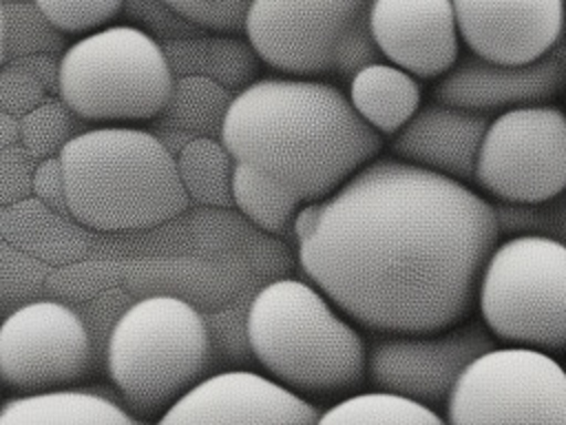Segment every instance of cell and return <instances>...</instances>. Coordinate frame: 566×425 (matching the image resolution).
I'll return each instance as SVG.
<instances>
[{
  "mask_svg": "<svg viewBox=\"0 0 566 425\" xmlns=\"http://www.w3.org/2000/svg\"><path fill=\"white\" fill-rule=\"evenodd\" d=\"M307 279L376 334H424L467 321L500 243L493 201L394 155L376 157L294 219Z\"/></svg>",
  "mask_w": 566,
  "mask_h": 425,
  "instance_id": "6da1fadb",
  "label": "cell"
},
{
  "mask_svg": "<svg viewBox=\"0 0 566 425\" xmlns=\"http://www.w3.org/2000/svg\"><path fill=\"white\" fill-rule=\"evenodd\" d=\"M221 142L234 162L283 182L301 204L336 193L376 159L385 137L321 77L274 75L239 89L223 115Z\"/></svg>",
  "mask_w": 566,
  "mask_h": 425,
  "instance_id": "7a4b0ae2",
  "label": "cell"
},
{
  "mask_svg": "<svg viewBox=\"0 0 566 425\" xmlns=\"http://www.w3.org/2000/svg\"><path fill=\"white\" fill-rule=\"evenodd\" d=\"M60 159L69 215L88 228L144 230L188 206L177 159L150 131L97 126L73 135Z\"/></svg>",
  "mask_w": 566,
  "mask_h": 425,
  "instance_id": "3957f363",
  "label": "cell"
},
{
  "mask_svg": "<svg viewBox=\"0 0 566 425\" xmlns=\"http://www.w3.org/2000/svg\"><path fill=\"white\" fill-rule=\"evenodd\" d=\"M245 339L265 376L301 396H334L367 381V345L310 281L276 279L250 301Z\"/></svg>",
  "mask_w": 566,
  "mask_h": 425,
  "instance_id": "277c9868",
  "label": "cell"
},
{
  "mask_svg": "<svg viewBox=\"0 0 566 425\" xmlns=\"http://www.w3.org/2000/svg\"><path fill=\"white\" fill-rule=\"evenodd\" d=\"M208 352L203 317L179 297L153 294L115 321L106 372L119 403L137 418L155 421L203 379Z\"/></svg>",
  "mask_w": 566,
  "mask_h": 425,
  "instance_id": "5b68a950",
  "label": "cell"
},
{
  "mask_svg": "<svg viewBox=\"0 0 566 425\" xmlns=\"http://www.w3.org/2000/svg\"><path fill=\"white\" fill-rule=\"evenodd\" d=\"M175 73L157 38L135 24H106L64 49L57 95L93 122H144L164 113Z\"/></svg>",
  "mask_w": 566,
  "mask_h": 425,
  "instance_id": "8992f818",
  "label": "cell"
},
{
  "mask_svg": "<svg viewBox=\"0 0 566 425\" xmlns=\"http://www.w3.org/2000/svg\"><path fill=\"white\" fill-rule=\"evenodd\" d=\"M478 312L502 345L566 354V246L544 235L500 239L480 277Z\"/></svg>",
  "mask_w": 566,
  "mask_h": 425,
  "instance_id": "52a82bcc",
  "label": "cell"
},
{
  "mask_svg": "<svg viewBox=\"0 0 566 425\" xmlns=\"http://www.w3.org/2000/svg\"><path fill=\"white\" fill-rule=\"evenodd\" d=\"M371 0H252L243 35L256 55L283 75L349 82L382 60L371 29Z\"/></svg>",
  "mask_w": 566,
  "mask_h": 425,
  "instance_id": "ba28073f",
  "label": "cell"
},
{
  "mask_svg": "<svg viewBox=\"0 0 566 425\" xmlns=\"http://www.w3.org/2000/svg\"><path fill=\"white\" fill-rule=\"evenodd\" d=\"M447 425H566V372L557 356L495 345L478 356L444 403Z\"/></svg>",
  "mask_w": 566,
  "mask_h": 425,
  "instance_id": "9c48e42d",
  "label": "cell"
},
{
  "mask_svg": "<svg viewBox=\"0 0 566 425\" xmlns=\"http://www.w3.org/2000/svg\"><path fill=\"white\" fill-rule=\"evenodd\" d=\"M473 184L491 201L544 204L566 188V111L533 104L493 115Z\"/></svg>",
  "mask_w": 566,
  "mask_h": 425,
  "instance_id": "30bf717a",
  "label": "cell"
},
{
  "mask_svg": "<svg viewBox=\"0 0 566 425\" xmlns=\"http://www.w3.org/2000/svg\"><path fill=\"white\" fill-rule=\"evenodd\" d=\"M500 345L482 319H467L424 334H376L367 345V381L378 392L438 407L460 374Z\"/></svg>",
  "mask_w": 566,
  "mask_h": 425,
  "instance_id": "8fae6325",
  "label": "cell"
},
{
  "mask_svg": "<svg viewBox=\"0 0 566 425\" xmlns=\"http://www.w3.org/2000/svg\"><path fill=\"white\" fill-rule=\"evenodd\" d=\"M91 367V336L64 303L31 301L0 323V383L24 394L64 390Z\"/></svg>",
  "mask_w": 566,
  "mask_h": 425,
  "instance_id": "7c38bea8",
  "label": "cell"
},
{
  "mask_svg": "<svg viewBox=\"0 0 566 425\" xmlns=\"http://www.w3.org/2000/svg\"><path fill=\"white\" fill-rule=\"evenodd\" d=\"M321 410L265 374L226 370L201 379L148 425H316Z\"/></svg>",
  "mask_w": 566,
  "mask_h": 425,
  "instance_id": "4fadbf2b",
  "label": "cell"
},
{
  "mask_svg": "<svg viewBox=\"0 0 566 425\" xmlns=\"http://www.w3.org/2000/svg\"><path fill=\"white\" fill-rule=\"evenodd\" d=\"M564 91L566 38L526 64H497L473 53L460 55L455 66L436 82L431 100L493 117L520 106L551 104Z\"/></svg>",
  "mask_w": 566,
  "mask_h": 425,
  "instance_id": "5bb4252c",
  "label": "cell"
},
{
  "mask_svg": "<svg viewBox=\"0 0 566 425\" xmlns=\"http://www.w3.org/2000/svg\"><path fill=\"white\" fill-rule=\"evenodd\" d=\"M460 40L489 62L526 64L557 46L566 0H453Z\"/></svg>",
  "mask_w": 566,
  "mask_h": 425,
  "instance_id": "9a60e30c",
  "label": "cell"
},
{
  "mask_svg": "<svg viewBox=\"0 0 566 425\" xmlns=\"http://www.w3.org/2000/svg\"><path fill=\"white\" fill-rule=\"evenodd\" d=\"M369 29L382 60L418 80H440L460 60L453 0H371Z\"/></svg>",
  "mask_w": 566,
  "mask_h": 425,
  "instance_id": "2e32d148",
  "label": "cell"
},
{
  "mask_svg": "<svg viewBox=\"0 0 566 425\" xmlns=\"http://www.w3.org/2000/svg\"><path fill=\"white\" fill-rule=\"evenodd\" d=\"M489 122L491 115L431 100L389 137V155L471 186Z\"/></svg>",
  "mask_w": 566,
  "mask_h": 425,
  "instance_id": "e0dca14e",
  "label": "cell"
},
{
  "mask_svg": "<svg viewBox=\"0 0 566 425\" xmlns=\"http://www.w3.org/2000/svg\"><path fill=\"white\" fill-rule=\"evenodd\" d=\"M354 111L382 137H394L422 106V84L409 71L378 60L347 82Z\"/></svg>",
  "mask_w": 566,
  "mask_h": 425,
  "instance_id": "ac0fdd59",
  "label": "cell"
},
{
  "mask_svg": "<svg viewBox=\"0 0 566 425\" xmlns=\"http://www.w3.org/2000/svg\"><path fill=\"white\" fill-rule=\"evenodd\" d=\"M0 425H148L122 403L91 390H51L9 398Z\"/></svg>",
  "mask_w": 566,
  "mask_h": 425,
  "instance_id": "d6986e66",
  "label": "cell"
},
{
  "mask_svg": "<svg viewBox=\"0 0 566 425\" xmlns=\"http://www.w3.org/2000/svg\"><path fill=\"white\" fill-rule=\"evenodd\" d=\"M239 33H190L161 42L168 64L177 77L201 75L230 89H243L254 82L259 55Z\"/></svg>",
  "mask_w": 566,
  "mask_h": 425,
  "instance_id": "ffe728a7",
  "label": "cell"
},
{
  "mask_svg": "<svg viewBox=\"0 0 566 425\" xmlns=\"http://www.w3.org/2000/svg\"><path fill=\"white\" fill-rule=\"evenodd\" d=\"M230 193L232 204L252 224L274 235H281L294 226L296 212L303 206L296 193L283 182L243 162H234Z\"/></svg>",
  "mask_w": 566,
  "mask_h": 425,
  "instance_id": "44dd1931",
  "label": "cell"
},
{
  "mask_svg": "<svg viewBox=\"0 0 566 425\" xmlns=\"http://www.w3.org/2000/svg\"><path fill=\"white\" fill-rule=\"evenodd\" d=\"M175 159L188 199L212 206L232 204L230 184L234 157L228 153L221 139L208 135L192 137Z\"/></svg>",
  "mask_w": 566,
  "mask_h": 425,
  "instance_id": "7402d4cb",
  "label": "cell"
},
{
  "mask_svg": "<svg viewBox=\"0 0 566 425\" xmlns=\"http://www.w3.org/2000/svg\"><path fill=\"white\" fill-rule=\"evenodd\" d=\"M316 425H447L429 405L389 392H354L325 412Z\"/></svg>",
  "mask_w": 566,
  "mask_h": 425,
  "instance_id": "603a6c76",
  "label": "cell"
},
{
  "mask_svg": "<svg viewBox=\"0 0 566 425\" xmlns=\"http://www.w3.org/2000/svg\"><path fill=\"white\" fill-rule=\"evenodd\" d=\"M7 51L9 60H20L29 55H53L64 53V33L55 29L33 0L7 2Z\"/></svg>",
  "mask_w": 566,
  "mask_h": 425,
  "instance_id": "cb8c5ba5",
  "label": "cell"
},
{
  "mask_svg": "<svg viewBox=\"0 0 566 425\" xmlns=\"http://www.w3.org/2000/svg\"><path fill=\"white\" fill-rule=\"evenodd\" d=\"M71 108L55 97H44L18 120L20 142L27 155L40 159L60 155L71 135Z\"/></svg>",
  "mask_w": 566,
  "mask_h": 425,
  "instance_id": "d4e9b609",
  "label": "cell"
},
{
  "mask_svg": "<svg viewBox=\"0 0 566 425\" xmlns=\"http://www.w3.org/2000/svg\"><path fill=\"white\" fill-rule=\"evenodd\" d=\"M500 237H517V235H544L566 246V188L535 206L526 204H502L493 201Z\"/></svg>",
  "mask_w": 566,
  "mask_h": 425,
  "instance_id": "484cf974",
  "label": "cell"
},
{
  "mask_svg": "<svg viewBox=\"0 0 566 425\" xmlns=\"http://www.w3.org/2000/svg\"><path fill=\"white\" fill-rule=\"evenodd\" d=\"M230 91L214 80L201 75H181L175 77L172 95L168 100L166 111H175L177 117L188 124H223V115L230 106Z\"/></svg>",
  "mask_w": 566,
  "mask_h": 425,
  "instance_id": "4316f807",
  "label": "cell"
},
{
  "mask_svg": "<svg viewBox=\"0 0 566 425\" xmlns=\"http://www.w3.org/2000/svg\"><path fill=\"white\" fill-rule=\"evenodd\" d=\"M42 15L62 33L97 31L124 9V0H33Z\"/></svg>",
  "mask_w": 566,
  "mask_h": 425,
  "instance_id": "83f0119b",
  "label": "cell"
},
{
  "mask_svg": "<svg viewBox=\"0 0 566 425\" xmlns=\"http://www.w3.org/2000/svg\"><path fill=\"white\" fill-rule=\"evenodd\" d=\"M197 31L243 33L252 0H164Z\"/></svg>",
  "mask_w": 566,
  "mask_h": 425,
  "instance_id": "f1b7e54d",
  "label": "cell"
},
{
  "mask_svg": "<svg viewBox=\"0 0 566 425\" xmlns=\"http://www.w3.org/2000/svg\"><path fill=\"white\" fill-rule=\"evenodd\" d=\"M46 97V86L20 62L0 66V111L22 117Z\"/></svg>",
  "mask_w": 566,
  "mask_h": 425,
  "instance_id": "f546056e",
  "label": "cell"
},
{
  "mask_svg": "<svg viewBox=\"0 0 566 425\" xmlns=\"http://www.w3.org/2000/svg\"><path fill=\"white\" fill-rule=\"evenodd\" d=\"M130 20L135 18V27L148 31L159 42L190 35L197 29L181 20L164 0H124V9Z\"/></svg>",
  "mask_w": 566,
  "mask_h": 425,
  "instance_id": "4dcf8cb0",
  "label": "cell"
},
{
  "mask_svg": "<svg viewBox=\"0 0 566 425\" xmlns=\"http://www.w3.org/2000/svg\"><path fill=\"white\" fill-rule=\"evenodd\" d=\"M31 188L44 206L53 208L55 212H69L66 182H64V168H62L60 155L38 162L31 175Z\"/></svg>",
  "mask_w": 566,
  "mask_h": 425,
  "instance_id": "1f68e13d",
  "label": "cell"
},
{
  "mask_svg": "<svg viewBox=\"0 0 566 425\" xmlns=\"http://www.w3.org/2000/svg\"><path fill=\"white\" fill-rule=\"evenodd\" d=\"M15 139H20L18 117L9 115L7 111H0V151L11 146Z\"/></svg>",
  "mask_w": 566,
  "mask_h": 425,
  "instance_id": "d6a6232c",
  "label": "cell"
},
{
  "mask_svg": "<svg viewBox=\"0 0 566 425\" xmlns=\"http://www.w3.org/2000/svg\"><path fill=\"white\" fill-rule=\"evenodd\" d=\"M9 62V51H7V9L4 2L0 0V66Z\"/></svg>",
  "mask_w": 566,
  "mask_h": 425,
  "instance_id": "836d02e7",
  "label": "cell"
},
{
  "mask_svg": "<svg viewBox=\"0 0 566 425\" xmlns=\"http://www.w3.org/2000/svg\"><path fill=\"white\" fill-rule=\"evenodd\" d=\"M559 363H562V367H564V372H566V354H564V359H559Z\"/></svg>",
  "mask_w": 566,
  "mask_h": 425,
  "instance_id": "e575fe53",
  "label": "cell"
},
{
  "mask_svg": "<svg viewBox=\"0 0 566 425\" xmlns=\"http://www.w3.org/2000/svg\"><path fill=\"white\" fill-rule=\"evenodd\" d=\"M2 2L7 4V2H22V0H2Z\"/></svg>",
  "mask_w": 566,
  "mask_h": 425,
  "instance_id": "d590c367",
  "label": "cell"
}]
</instances>
